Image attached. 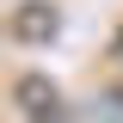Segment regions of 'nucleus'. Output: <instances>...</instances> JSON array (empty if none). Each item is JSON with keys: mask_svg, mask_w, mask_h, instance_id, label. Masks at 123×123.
<instances>
[{"mask_svg": "<svg viewBox=\"0 0 123 123\" xmlns=\"http://www.w3.org/2000/svg\"><path fill=\"white\" fill-rule=\"evenodd\" d=\"M12 105L25 111V123H68L62 92L49 86V74H18L12 80Z\"/></svg>", "mask_w": 123, "mask_h": 123, "instance_id": "1", "label": "nucleus"}, {"mask_svg": "<svg viewBox=\"0 0 123 123\" xmlns=\"http://www.w3.org/2000/svg\"><path fill=\"white\" fill-rule=\"evenodd\" d=\"M12 37H18V43H43V37H55V6H18Z\"/></svg>", "mask_w": 123, "mask_h": 123, "instance_id": "2", "label": "nucleus"}]
</instances>
